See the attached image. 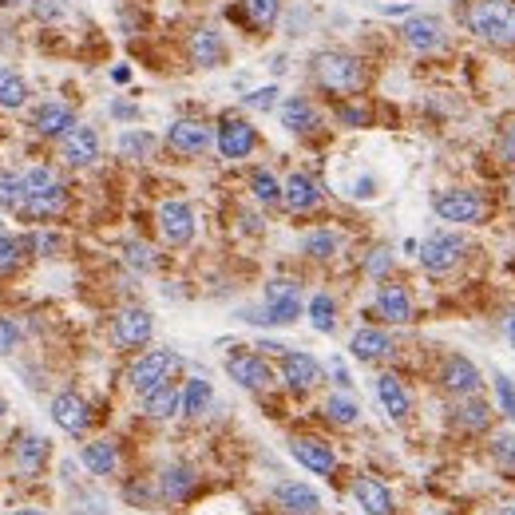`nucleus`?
<instances>
[{"instance_id":"f257e3e1","label":"nucleus","mask_w":515,"mask_h":515,"mask_svg":"<svg viewBox=\"0 0 515 515\" xmlns=\"http://www.w3.org/2000/svg\"><path fill=\"white\" fill-rule=\"evenodd\" d=\"M460 24L488 48H515V0H460Z\"/></svg>"},{"instance_id":"f03ea898","label":"nucleus","mask_w":515,"mask_h":515,"mask_svg":"<svg viewBox=\"0 0 515 515\" xmlns=\"http://www.w3.org/2000/svg\"><path fill=\"white\" fill-rule=\"evenodd\" d=\"M313 80H317L325 92H333V96H353V92L365 88L369 76H365L361 56L341 52V48H329V52H317V56H313Z\"/></svg>"},{"instance_id":"7ed1b4c3","label":"nucleus","mask_w":515,"mask_h":515,"mask_svg":"<svg viewBox=\"0 0 515 515\" xmlns=\"http://www.w3.org/2000/svg\"><path fill=\"white\" fill-rule=\"evenodd\" d=\"M64 206H68V191L48 167H32L24 175V203H20V210L28 218H56Z\"/></svg>"},{"instance_id":"20e7f679","label":"nucleus","mask_w":515,"mask_h":515,"mask_svg":"<svg viewBox=\"0 0 515 515\" xmlns=\"http://www.w3.org/2000/svg\"><path fill=\"white\" fill-rule=\"evenodd\" d=\"M298 317H302V290L290 278H274L266 286V309L246 313V321H254V325H294Z\"/></svg>"},{"instance_id":"39448f33","label":"nucleus","mask_w":515,"mask_h":515,"mask_svg":"<svg viewBox=\"0 0 515 515\" xmlns=\"http://www.w3.org/2000/svg\"><path fill=\"white\" fill-rule=\"evenodd\" d=\"M401 40H405V48L416 52V56H436V52L448 48V28L432 12H412L409 20L401 24Z\"/></svg>"},{"instance_id":"423d86ee","label":"nucleus","mask_w":515,"mask_h":515,"mask_svg":"<svg viewBox=\"0 0 515 515\" xmlns=\"http://www.w3.org/2000/svg\"><path fill=\"white\" fill-rule=\"evenodd\" d=\"M175 369H179V357H175L171 349H151V353H143V357H139V361L131 365L127 381H131V389H135L139 397H147L151 389L167 385Z\"/></svg>"},{"instance_id":"0eeeda50","label":"nucleus","mask_w":515,"mask_h":515,"mask_svg":"<svg viewBox=\"0 0 515 515\" xmlns=\"http://www.w3.org/2000/svg\"><path fill=\"white\" fill-rule=\"evenodd\" d=\"M464 254H468L464 238H460V234H448V230H436V234H428V238L420 242V266H424L428 274H448Z\"/></svg>"},{"instance_id":"6e6552de","label":"nucleus","mask_w":515,"mask_h":515,"mask_svg":"<svg viewBox=\"0 0 515 515\" xmlns=\"http://www.w3.org/2000/svg\"><path fill=\"white\" fill-rule=\"evenodd\" d=\"M440 385H444V393H452V397L460 401V397H480L484 377H480V369H476V361H472V357H464V353H448V357H444V365H440Z\"/></svg>"},{"instance_id":"1a4fd4ad","label":"nucleus","mask_w":515,"mask_h":515,"mask_svg":"<svg viewBox=\"0 0 515 515\" xmlns=\"http://www.w3.org/2000/svg\"><path fill=\"white\" fill-rule=\"evenodd\" d=\"M432 210L444 218V222H460V226H472L484 218V199L468 187H448L432 199Z\"/></svg>"},{"instance_id":"9d476101","label":"nucleus","mask_w":515,"mask_h":515,"mask_svg":"<svg viewBox=\"0 0 515 515\" xmlns=\"http://www.w3.org/2000/svg\"><path fill=\"white\" fill-rule=\"evenodd\" d=\"M214 127L203 123V119H175L171 127H167V147L175 151V155H183V159H195V155H203L206 147L214 143Z\"/></svg>"},{"instance_id":"9b49d317","label":"nucleus","mask_w":515,"mask_h":515,"mask_svg":"<svg viewBox=\"0 0 515 515\" xmlns=\"http://www.w3.org/2000/svg\"><path fill=\"white\" fill-rule=\"evenodd\" d=\"M226 373H230L234 385H242V389H250V393H262V389L274 385V369H270L266 357H258V353H230V357H226Z\"/></svg>"},{"instance_id":"f8f14e48","label":"nucleus","mask_w":515,"mask_h":515,"mask_svg":"<svg viewBox=\"0 0 515 515\" xmlns=\"http://www.w3.org/2000/svg\"><path fill=\"white\" fill-rule=\"evenodd\" d=\"M214 143H218L222 159H246V155L258 147V131H254V123H246V119H238V115H226V119L218 123Z\"/></svg>"},{"instance_id":"ddd939ff","label":"nucleus","mask_w":515,"mask_h":515,"mask_svg":"<svg viewBox=\"0 0 515 515\" xmlns=\"http://www.w3.org/2000/svg\"><path fill=\"white\" fill-rule=\"evenodd\" d=\"M159 234L167 246H187L195 238V210L183 199H167L159 206Z\"/></svg>"},{"instance_id":"4468645a","label":"nucleus","mask_w":515,"mask_h":515,"mask_svg":"<svg viewBox=\"0 0 515 515\" xmlns=\"http://www.w3.org/2000/svg\"><path fill=\"white\" fill-rule=\"evenodd\" d=\"M151 333H155V321H151L147 309H139V306L123 309V313L115 317V325H111V337H115L119 349H139V345L151 341Z\"/></svg>"},{"instance_id":"2eb2a0df","label":"nucleus","mask_w":515,"mask_h":515,"mask_svg":"<svg viewBox=\"0 0 515 515\" xmlns=\"http://www.w3.org/2000/svg\"><path fill=\"white\" fill-rule=\"evenodd\" d=\"M282 381L290 385V393H298V397H306L309 389H317L321 385V365H317V357H309V353H282Z\"/></svg>"},{"instance_id":"dca6fc26","label":"nucleus","mask_w":515,"mask_h":515,"mask_svg":"<svg viewBox=\"0 0 515 515\" xmlns=\"http://www.w3.org/2000/svg\"><path fill=\"white\" fill-rule=\"evenodd\" d=\"M60 155H64V163H72V167H92V163L100 159V135H96L92 127H84V123H76V127L60 139Z\"/></svg>"},{"instance_id":"f3484780","label":"nucleus","mask_w":515,"mask_h":515,"mask_svg":"<svg viewBox=\"0 0 515 515\" xmlns=\"http://www.w3.org/2000/svg\"><path fill=\"white\" fill-rule=\"evenodd\" d=\"M52 420H56V428H64L68 436H80V432H88V428H92V409H88V401H84V397H76V393H60V397L52 401Z\"/></svg>"},{"instance_id":"a211bd4d","label":"nucleus","mask_w":515,"mask_h":515,"mask_svg":"<svg viewBox=\"0 0 515 515\" xmlns=\"http://www.w3.org/2000/svg\"><path fill=\"white\" fill-rule=\"evenodd\" d=\"M290 456L309 468L313 476H329L333 468H337V456H333V448L325 444V440H313V436H298V440H290Z\"/></svg>"},{"instance_id":"6ab92c4d","label":"nucleus","mask_w":515,"mask_h":515,"mask_svg":"<svg viewBox=\"0 0 515 515\" xmlns=\"http://www.w3.org/2000/svg\"><path fill=\"white\" fill-rule=\"evenodd\" d=\"M187 56H191V64H199V68H218V64H226V40H222V32H214V28H195L191 40H187Z\"/></svg>"},{"instance_id":"aec40b11","label":"nucleus","mask_w":515,"mask_h":515,"mask_svg":"<svg viewBox=\"0 0 515 515\" xmlns=\"http://www.w3.org/2000/svg\"><path fill=\"white\" fill-rule=\"evenodd\" d=\"M32 127H36V135H44V139H64V135L76 127V111H72L68 103H40L36 115H32Z\"/></svg>"},{"instance_id":"412c9836","label":"nucleus","mask_w":515,"mask_h":515,"mask_svg":"<svg viewBox=\"0 0 515 515\" xmlns=\"http://www.w3.org/2000/svg\"><path fill=\"white\" fill-rule=\"evenodd\" d=\"M274 500H278V508L290 515H317L321 512V496L309 488V484H298V480H282L278 488H274Z\"/></svg>"},{"instance_id":"4be33fe9","label":"nucleus","mask_w":515,"mask_h":515,"mask_svg":"<svg viewBox=\"0 0 515 515\" xmlns=\"http://www.w3.org/2000/svg\"><path fill=\"white\" fill-rule=\"evenodd\" d=\"M492 424V405L480 401V397H460L456 409H452V428L464 432V436H476V432H488Z\"/></svg>"},{"instance_id":"5701e85b","label":"nucleus","mask_w":515,"mask_h":515,"mask_svg":"<svg viewBox=\"0 0 515 515\" xmlns=\"http://www.w3.org/2000/svg\"><path fill=\"white\" fill-rule=\"evenodd\" d=\"M195 488H199V476H195L191 464H167L163 476H159V492H163V500H171V504L191 500Z\"/></svg>"},{"instance_id":"b1692460","label":"nucleus","mask_w":515,"mask_h":515,"mask_svg":"<svg viewBox=\"0 0 515 515\" xmlns=\"http://www.w3.org/2000/svg\"><path fill=\"white\" fill-rule=\"evenodd\" d=\"M282 203L290 214H309V210H317L321 203V191H317V183L302 175V171H294L286 183H282Z\"/></svg>"},{"instance_id":"393cba45","label":"nucleus","mask_w":515,"mask_h":515,"mask_svg":"<svg viewBox=\"0 0 515 515\" xmlns=\"http://www.w3.org/2000/svg\"><path fill=\"white\" fill-rule=\"evenodd\" d=\"M349 353L357 361H385V357H393V337L385 329H357L349 341Z\"/></svg>"},{"instance_id":"a878e982","label":"nucleus","mask_w":515,"mask_h":515,"mask_svg":"<svg viewBox=\"0 0 515 515\" xmlns=\"http://www.w3.org/2000/svg\"><path fill=\"white\" fill-rule=\"evenodd\" d=\"M377 317L389 325H409L412 321V298L405 286H381L377 290Z\"/></svg>"},{"instance_id":"bb28decb","label":"nucleus","mask_w":515,"mask_h":515,"mask_svg":"<svg viewBox=\"0 0 515 515\" xmlns=\"http://www.w3.org/2000/svg\"><path fill=\"white\" fill-rule=\"evenodd\" d=\"M282 127L294 131V135H309V131L321 127V115H317V107L306 96H290L282 103Z\"/></svg>"},{"instance_id":"cd10ccee","label":"nucleus","mask_w":515,"mask_h":515,"mask_svg":"<svg viewBox=\"0 0 515 515\" xmlns=\"http://www.w3.org/2000/svg\"><path fill=\"white\" fill-rule=\"evenodd\" d=\"M353 500L369 515H393V496H389V488H385L381 480L361 476V480L353 484Z\"/></svg>"},{"instance_id":"c85d7f7f","label":"nucleus","mask_w":515,"mask_h":515,"mask_svg":"<svg viewBox=\"0 0 515 515\" xmlns=\"http://www.w3.org/2000/svg\"><path fill=\"white\" fill-rule=\"evenodd\" d=\"M377 397H381V405H385V412H389L393 420H405V416H409L412 397H409V389L401 385V377H393V373L377 377Z\"/></svg>"},{"instance_id":"c756f323","label":"nucleus","mask_w":515,"mask_h":515,"mask_svg":"<svg viewBox=\"0 0 515 515\" xmlns=\"http://www.w3.org/2000/svg\"><path fill=\"white\" fill-rule=\"evenodd\" d=\"M143 412L151 416V420H167V416H175V412H183V389L179 385H159V389H151L147 397H143Z\"/></svg>"},{"instance_id":"7c9ffc66","label":"nucleus","mask_w":515,"mask_h":515,"mask_svg":"<svg viewBox=\"0 0 515 515\" xmlns=\"http://www.w3.org/2000/svg\"><path fill=\"white\" fill-rule=\"evenodd\" d=\"M84 468H88L92 476H111V472L119 468V448H115V440H92V444H84Z\"/></svg>"},{"instance_id":"2f4dec72","label":"nucleus","mask_w":515,"mask_h":515,"mask_svg":"<svg viewBox=\"0 0 515 515\" xmlns=\"http://www.w3.org/2000/svg\"><path fill=\"white\" fill-rule=\"evenodd\" d=\"M44 460H48V440L44 436H20V444H16V464H20V472L24 476H36L40 468H44Z\"/></svg>"},{"instance_id":"473e14b6","label":"nucleus","mask_w":515,"mask_h":515,"mask_svg":"<svg viewBox=\"0 0 515 515\" xmlns=\"http://www.w3.org/2000/svg\"><path fill=\"white\" fill-rule=\"evenodd\" d=\"M242 16L254 32H270L282 16V0H242Z\"/></svg>"},{"instance_id":"72a5a7b5","label":"nucleus","mask_w":515,"mask_h":515,"mask_svg":"<svg viewBox=\"0 0 515 515\" xmlns=\"http://www.w3.org/2000/svg\"><path fill=\"white\" fill-rule=\"evenodd\" d=\"M24 103H28V84H24V76L12 72V68H0V107L16 111V107H24Z\"/></svg>"},{"instance_id":"f704fd0d","label":"nucleus","mask_w":515,"mask_h":515,"mask_svg":"<svg viewBox=\"0 0 515 515\" xmlns=\"http://www.w3.org/2000/svg\"><path fill=\"white\" fill-rule=\"evenodd\" d=\"M210 401H214L210 381L191 377V381H187V389H183V416H203V412L210 409Z\"/></svg>"},{"instance_id":"c9c22d12","label":"nucleus","mask_w":515,"mask_h":515,"mask_svg":"<svg viewBox=\"0 0 515 515\" xmlns=\"http://www.w3.org/2000/svg\"><path fill=\"white\" fill-rule=\"evenodd\" d=\"M309 325L317 333H333L337 329V302L329 294H313L309 298Z\"/></svg>"},{"instance_id":"e433bc0d","label":"nucleus","mask_w":515,"mask_h":515,"mask_svg":"<svg viewBox=\"0 0 515 515\" xmlns=\"http://www.w3.org/2000/svg\"><path fill=\"white\" fill-rule=\"evenodd\" d=\"M302 250H306L309 258H317V262H329V258L341 250V234H333V230H313V234H306Z\"/></svg>"},{"instance_id":"4c0bfd02","label":"nucleus","mask_w":515,"mask_h":515,"mask_svg":"<svg viewBox=\"0 0 515 515\" xmlns=\"http://www.w3.org/2000/svg\"><path fill=\"white\" fill-rule=\"evenodd\" d=\"M155 151V135L151 131H123L119 135V155L123 159H147Z\"/></svg>"},{"instance_id":"58836bf2","label":"nucleus","mask_w":515,"mask_h":515,"mask_svg":"<svg viewBox=\"0 0 515 515\" xmlns=\"http://www.w3.org/2000/svg\"><path fill=\"white\" fill-rule=\"evenodd\" d=\"M250 191L262 206H278L282 203V183L270 175V171H254L250 175Z\"/></svg>"},{"instance_id":"ea45409f","label":"nucleus","mask_w":515,"mask_h":515,"mask_svg":"<svg viewBox=\"0 0 515 515\" xmlns=\"http://www.w3.org/2000/svg\"><path fill=\"white\" fill-rule=\"evenodd\" d=\"M492 464L515 480V432H496L492 436Z\"/></svg>"},{"instance_id":"a19ab883","label":"nucleus","mask_w":515,"mask_h":515,"mask_svg":"<svg viewBox=\"0 0 515 515\" xmlns=\"http://www.w3.org/2000/svg\"><path fill=\"white\" fill-rule=\"evenodd\" d=\"M325 416H329L333 424L349 428V424H357V420H361V409H357V401H353V397L337 393V397H329V401H325Z\"/></svg>"},{"instance_id":"79ce46f5","label":"nucleus","mask_w":515,"mask_h":515,"mask_svg":"<svg viewBox=\"0 0 515 515\" xmlns=\"http://www.w3.org/2000/svg\"><path fill=\"white\" fill-rule=\"evenodd\" d=\"M496 412L515 420V381L508 373H496Z\"/></svg>"},{"instance_id":"37998d69","label":"nucleus","mask_w":515,"mask_h":515,"mask_svg":"<svg viewBox=\"0 0 515 515\" xmlns=\"http://www.w3.org/2000/svg\"><path fill=\"white\" fill-rule=\"evenodd\" d=\"M24 203V175H0V206H20Z\"/></svg>"},{"instance_id":"c03bdc74","label":"nucleus","mask_w":515,"mask_h":515,"mask_svg":"<svg viewBox=\"0 0 515 515\" xmlns=\"http://www.w3.org/2000/svg\"><path fill=\"white\" fill-rule=\"evenodd\" d=\"M32 4V16L52 24V20H64L68 16V0H28Z\"/></svg>"},{"instance_id":"a18cd8bd","label":"nucleus","mask_w":515,"mask_h":515,"mask_svg":"<svg viewBox=\"0 0 515 515\" xmlns=\"http://www.w3.org/2000/svg\"><path fill=\"white\" fill-rule=\"evenodd\" d=\"M20 250H24V242H16V238L0 234V274H8V270H16V266H20Z\"/></svg>"},{"instance_id":"49530a36","label":"nucleus","mask_w":515,"mask_h":515,"mask_svg":"<svg viewBox=\"0 0 515 515\" xmlns=\"http://www.w3.org/2000/svg\"><path fill=\"white\" fill-rule=\"evenodd\" d=\"M278 96H282V92H278V84H266V88H258V92H250V96H246V107H250V111H274V103H278Z\"/></svg>"},{"instance_id":"de8ad7c7","label":"nucleus","mask_w":515,"mask_h":515,"mask_svg":"<svg viewBox=\"0 0 515 515\" xmlns=\"http://www.w3.org/2000/svg\"><path fill=\"white\" fill-rule=\"evenodd\" d=\"M127 266H135V270H155L151 246H143V242H127Z\"/></svg>"},{"instance_id":"09e8293b","label":"nucleus","mask_w":515,"mask_h":515,"mask_svg":"<svg viewBox=\"0 0 515 515\" xmlns=\"http://www.w3.org/2000/svg\"><path fill=\"white\" fill-rule=\"evenodd\" d=\"M496 155H500V163L515 167V123H508V127L500 131V139H496Z\"/></svg>"},{"instance_id":"8fccbe9b","label":"nucleus","mask_w":515,"mask_h":515,"mask_svg":"<svg viewBox=\"0 0 515 515\" xmlns=\"http://www.w3.org/2000/svg\"><path fill=\"white\" fill-rule=\"evenodd\" d=\"M20 341V325L12 317H0V353H12Z\"/></svg>"},{"instance_id":"3c124183","label":"nucleus","mask_w":515,"mask_h":515,"mask_svg":"<svg viewBox=\"0 0 515 515\" xmlns=\"http://www.w3.org/2000/svg\"><path fill=\"white\" fill-rule=\"evenodd\" d=\"M389 266H393V254H389V250H373V258L365 262V270H369L373 278H381V274H385Z\"/></svg>"},{"instance_id":"603ef678","label":"nucleus","mask_w":515,"mask_h":515,"mask_svg":"<svg viewBox=\"0 0 515 515\" xmlns=\"http://www.w3.org/2000/svg\"><path fill=\"white\" fill-rule=\"evenodd\" d=\"M337 119L349 123V127H361V123H369V111H361V107H337Z\"/></svg>"},{"instance_id":"864d4df0","label":"nucleus","mask_w":515,"mask_h":515,"mask_svg":"<svg viewBox=\"0 0 515 515\" xmlns=\"http://www.w3.org/2000/svg\"><path fill=\"white\" fill-rule=\"evenodd\" d=\"M329 373H333V381H337V389H353V377H349V369H345V365H341L337 357L329 361Z\"/></svg>"},{"instance_id":"5fc2aeb1","label":"nucleus","mask_w":515,"mask_h":515,"mask_svg":"<svg viewBox=\"0 0 515 515\" xmlns=\"http://www.w3.org/2000/svg\"><path fill=\"white\" fill-rule=\"evenodd\" d=\"M373 187H377L373 179H357V183H353V199H373V195H377Z\"/></svg>"},{"instance_id":"6e6d98bb","label":"nucleus","mask_w":515,"mask_h":515,"mask_svg":"<svg viewBox=\"0 0 515 515\" xmlns=\"http://www.w3.org/2000/svg\"><path fill=\"white\" fill-rule=\"evenodd\" d=\"M111 115L115 119H135L139 111H135V103H111Z\"/></svg>"},{"instance_id":"4d7b16f0","label":"nucleus","mask_w":515,"mask_h":515,"mask_svg":"<svg viewBox=\"0 0 515 515\" xmlns=\"http://www.w3.org/2000/svg\"><path fill=\"white\" fill-rule=\"evenodd\" d=\"M381 12L385 16H412V4L405 0V4H381Z\"/></svg>"},{"instance_id":"13d9d810","label":"nucleus","mask_w":515,"mask_h":515,"mask_svg":"<svg viewBox=\"0 0 515 515\" xmlns=\"http://www.w3.org/2000/svg\"><path fill=\"white\" fill-rule=\"evenodd\" d=\"M72 515H111L107 508H96V504H88V508H76Z\"/></svg>"},{"instance_id":"bf43d9fd","label":"nucleus","mask_w":515,"mask_h":515,"mask_svg":"<svg viewBox=\"0 0 515 515\" xmlns=\"http://www.w3.org/2000/svg\"><path fill=\"white\" fill-rule=\"evenodd\" d=\"M111 80H115V84H127V80H131V72H127V68H115V72H111Z\"/></svg>"},{"instance_id":"052dcab7","label":"nucleus","mask_w":515,"mask_h":515,"mask_svg":"<svg viewBox=\"0 0 515 515\" xmlns=\"http://www.w3.org/2000/svg\"><path fill=\"white\" fill-rule=\"evenodd\" d=\"M20 4H28V0H0V8H20Z\"/></svg>"},{"instance_id":"680f3d73","label":"nucleus","mask_w":515,"mask_h":515,"mask_svg":"<svg viewBox=\"0 0 515 515\" xmlns=\"http://www.w3.org/2000/svg\"><path fill=\"white\" fill-rule=\"evenodd\" d=\"M508 337H512V345H515V313L508 317Z\"/></svg>"},{"instance_id":"e2e57ef3","label":"nucleus","mask_w":515,"mask_h":515,"mask_svg":"<svg viewBox=\"0 0 515 515\" xmlns=\"http://www.w3.org/2000/svg\"><path fill=\"white\" fill-rule=\"evenodd\" d=\"M496 515H515V504H504V508H500Z\"/></svg>"},{"instance_id":"0e129e2a","label":"nucleus","mask_w":515,"mask_h":515,"mask_svg":"<svg viewBox=\"0 0 515 515\" xmlns=\"http://www.w3.org/2000/svg\"><path fill=\"white\" fill-rule=\"evenodd\" d=\"M12 515H44V512H32V508H24V512H12Z\"/></svg>"},{"instance_id":"69168bd1","label":"nucleus","mask_w":515,"mask_h":515,"mask_svg":"<svg viewBox=\"0 0 515 515\" xmlns=\"http://www.w3.org/2000/svg\"><path fill=\"white\" fill-rule=\"evenodd\" d=\"M4 412H8V405H4V397H0V416H4Z\"/></svg>"},{"instance_id":"338daca9","label":"nucleus","mask_w":515,"mask_h":515,"mask_svg":"<svg viewBox=\"0 0 515 515\" xmlns=\"http://www.w3.org/2000/svg\"><path fill=\"white\" fill-rule=\"evenodd\" d=\"M512 203H515V179H512Z\"/></svg>"}]
</instances>
